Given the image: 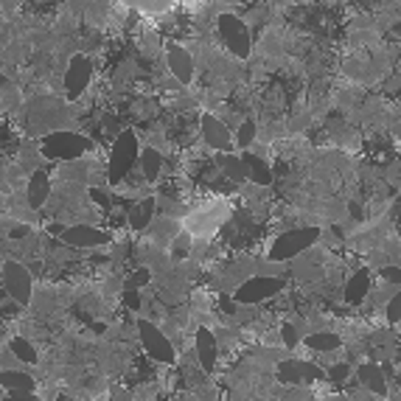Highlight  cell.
<instances>
[{
  "mask_svg": "<svg viewBox=\"0 0 401 401\" xmlns=\"http://www.w3.org/2000/svg\"><path fill=\"white\" fill-rule=\"evenodd\" d=\"M203 135H205L208 146L216 149V152H228V149L233 146L230 129H228L216 115H205V118H203Z\"/></svg>",
  "mask_w": 401,
  "mask_h": 401,
  "instance_id": "obj_11",
  "label": "cell"
},
{
  "mask_svg": "<svg viewBox=\"0 0 401 401\" xmlns=\"http://www.w3.org/2000/svg\"><path fill=\"white\" fill-rule=\"evenodd\" d=\"M51 194V180L45 171H37L31 180H28V205L31 208H42L45 199Z\"/></svg>",
  "mask_w": 401,
  "mask_h": 401,
  "instance_id": "obj_15",
  "label": "cell"
},
{
  "mask_svg": "<svg viewBox=\"0 0 401 401\" xmlns=\"http://www.w3.org/2000/svg\"><path fill=\"white\" fill-rule=\"evenodd\" d=\"M241 157H244V163H247V180H253L255 185H270V182L275 180L270 163L261 160L258 155H241Z\"/></svg>",
  "mask_w": 401,
  "mask_h": 401,
  "instance_id": "obj_14",
  "label": "cell"
},
{
  "mask_svg": "<svg viewBox=\"0 0 401 401\" xmlns=\"http://www.w3.org/2000/svg\"><path fill=\"white\" fill-rule=\"evenodd\" d=\"M3 401H42V398H37L34 393H9Z\"/></svg>",
  "mask_w": 401,
  "mask_h": 401,
  "instance_id": "obj_30",
  "label": "cell"
},
{
  "mask_svg": "<svg viewBox=\"0 0 401 401\" xmlns=\"http://www.w3.org/2000/svg\"><path fill=\"white\" fill-rule=\"evenodd\" d=\"M144 284H149V270H138L135 275L126 278V289H141Z\"/></svg>",
  "mask_w": 401,
  "mask_h": 401,
  "instance_id": "obj_28",
  "label": "cell"
},
{
  "mask_svg": "<svg viewBox=\"0 0 401 401\" xmlns=\"http://www.w3.org/2000/svg\"><path fill=\"white\" fill-rule=\"evenodd\" d=\"M56 401H74V398H68V395H59V398H56Z\"/></svg>",
  "mask_w": 401,
  "mask_h": 401,
  "instance_id": "obj_33",
  "label": "cell"
},
{
  "mask_svg": "<svg viewBox=\"0 0 401 401\" xmlns=\"http://www.w3.org/2000/svg\"><path fill=\"white\" fill-rule=\"evenodd\" d=\"M31 275H28V270L23 264H17V261H9L6 266H3V289H6V295L17 303V306H28L31 303Z\"/></svg>",
  "mask_w": 401,
  "mask_h": 401,
  "instance_id": "obj_7",
  "label": "cell"
},
{
  "mask_svg": "<svg viewBox=\"0 0 401 401\" xmlns=\"http://www.w3.org/2000/svg\"><path fill=\"white\" fill-rule=\"evenodd\" d=\"M188 241H191V239H188V233H182V236H177V244H174V253H177V255H182V253L188 250Z\"/></svg>",
  "mask_w": 401,
  "mask_h": 401,
  "instance_id": "obj_32",
  "label": "cell"
},
{
  "mask_svg": "<svg viewBox=\"0 0 401 401\" xmlns=\"http://www.w3.org/2000/svg\"><path fill=\"white\" fill-rule=\"evenodd\" d=\"M0 384L9 393H31L34 390V379L20 370H0Z\"/></svg>",
  "mask_w": 401,
  "mask_h": 401,
  "instance_id": "obj_18",
  "label": "cell"
},
{
  "mask_svg": "<svg viewBox=\"0 0 401 401\" xmlns=\"http://www.w3.org/2000/svg\"><path fill=\"white\" fill-rule=\"evenodd\" d=\"M138 337H141V345H144V351L149 354V359H155V362H160V365L174 362V345L169 343V337H166V334H163L155 323L138 320Z\"/></svg>",
  "mask_w": 401,
  "mask_h": 401,
  "instance_id": "obj_5",
  "label": "cell"
},
{
  "mask_svg": "<svg viewBox=\"0 0 401 401\" xmlns=\"http://www.w3.org/2000/svg\"><path fill=\"white\" fill-rule=\"evenodd\" d=\"M281 337H284V343H287V348H295L298 345V328L292 325V323H284V328H281Z\"/></svg>",
  "mask_w": 401,
  "mask_h": 401,
  "instance_id": "obj_27",
  "label": "cell"
},
{
  "mask_svg": "<svg viewBox=\"0 0 401 401\" xmlns=\"http://www.w3.org/2000/svg\"><path fill=\"white\" fill-rule=\"evenodd\" d=\"M152 214H155V196H146V199H141L138 205H132V211H129V225L135 228V230H144V228H149Z\"/></svg>",
  "mask_w": 401,
  "mask_h": 401,
  "instance_id": "obj_17",
  "label": "cell"
},
{
  "mask_svg": "<svg viewBox=\"0 0 401 401\" xmlns=\"http://www.w3.org/2000/svg\"><path fill=\"white\" fill-rule=\"evenodd\" d=\"M306 348L317 351V354H328V351H337L340 348V337L334 331H314V334H306L303 337Z\"/></svg>",
  "mask_w": 401,
  "mask_h": 401,
  "instance_id": "obj_16",
  "label": "cell"
},
{
  "mask_svg": "<svg viewBox=\"0 0 401 401\" xmlns=\"http://www.w3.org/2000/svg\"><path fill=\"white\" fill-rule=\"evenodd\" d=\"M368 292H370V275L365 270L354 273L351 281H348V287H345V300L348 303H359V300L368 298Z\"/></svg>",
  "mask_w": 401,
  "mask_h": 401,
  "instance_id": "obj_19",
  "label": "cell"
},
{
  "mask_svg": "<svg viewBox=\"0 0 401 401\" xmlns=\"http://www.w3.org/2000/svg\"><path fill=\"white\" fill-rule=\"evenodd\" d=\"M281 289H284V281H281L278 275H255V278L241 281L233 298H236V303L255 306V303H261V300L275 298Z\"/></svg>",
  "mask_w": 401,
  "mask_h": 401,
  "instance_id": "obj_4",
  "label": "cell"
},
{
  "mask_svg": "<svg viewBox=\"0 0 401 401\" xmlns=\"http://www.w3.org/2000/svg\"><path fill=\"white\" fill-rule=\"evenodd\" d=\"M387 323H401V289L387 300Z\"/></svg>",
  "mask_w": 401,
  "mask_h": 401,
  "instance_id": "obj_25",
  "label": "cell"
},
{
  "mask_svg": "<svg viewBox=\"0 0 401 401\" xmlns=\"http://www.w3.org/2000/svg\"><path fill=\"white\" fill-rule=\"evenodd\" d=\"M219 166H222V171L233 180V182H241V180H247V163H244V157H236V155H222L219 157Z\"/></svg>",
  "mask_w": 401,
  "mask_h": 401,
  "instance_id": "obj_20",
  "label": "cell"
},
{
  "mask_svg": "<svg viewBox=\"0 0 401 401\" xmlns=\"http://www.w3.org/2000/svg\"><path fill=\"white\" fill-rule=\"evenodd\" d=\"M348 376H351V365H345V362L331 365V368L325 370V379H328V382H345Z\"/></svg>",
  "mask_w": 401,
  "mask_h": 401,
  "instance_id": "obj_26",
  "label": "cell"
},
{
  "mask_svg": "<svg viewBox=\"0 0 401 401\" xmlns=\"http://www.w3.org/2000/svg\"><path fill=\"white\" fill-rule=\"evenodd\" d=\"M253 138H255V123H253V121H244V123L239 126V132H236V144L244 149V146L253 144Z\"/></svg>",
  "mask_w": 401,
  "mask_h": 401,
  "instance_id": "obj_24",
  "label": "cell"
},
{
  "mask_svg": "<svg viewBox=\"0 0 401 401\" xmlns=\"http://www.w3.org/2000/svg\"><path fill=\"white\" fill-rule=\"evenodd\" d=\"M357 379L365 390L376 393V395H384L387 393V376H384V368H379L376 362H365L357 368Z\"/></svg>",
  "mask_w": 401,
  "mask_h": 401,
  "instance_id": "obj_13",
  "label": "cell"
},
{
  "mask_svg": "<svg viewBox=\"0 0 401 401\" xmlns=\"http://www.w3.org/2000/svg\"><path fill=\"white\" fill-rule=\"evenodd\" d=\"M138 160V138L132 129H123L115 138L112 155H110V180H123L129 174V169Z\"/></svg>",
  "mask_w": 401,
  "mask_h": 401,
  "instance_id": "obj_3",
  "label": "cell"
},
{
  "mask_svg": "<svg viewBox=\"0 0 401 401\" xmlns=\"http://www.w3.org/2000/svg\"><path fill=\"white\" fill-rule=\"evenodd\" d=\"M160 166H163V157L157 149H144L141 152V169L146 174V180H157L160 177Z\"/></svg>",
  "mask_w": 401,
  "mask_h": 401,
  "instance_id": "obj_21",
  "label": "cell"
},
{
  "mask_svg": "<svg viewBox=\"0 0 401 401\" xmlns=\"http://www.w3.org/2000/svg\"><path fill=\"white\" fill-rule=\"evenodd\" d=\"M12 354H15L17 359H23V362H37L34 345H31L28 340H23V337H15V340H12Z\"/></svg>",
  "mask_w": 401,
  "mask_h": 401,
  "instance_id": "obj_23",
  "label": "cell"
},
{
  "mask_svg": "<svg viewBox=\"0 0 401 401\" xmlns=\"http://www.w3.org/2000/svg\"><path fill=\"white\" fill-rule=\"evenodd\" d=\"M169 71L182 85H191V79H194V59H191V53L185 48H180V45L169 48Z\"/></svg>",
  "mask_w": 401,
  "mask_h": 401,
  "instance_id": "obj_12",
  "label": "cell"
},
{
  "mask_svg": "<svg viewBox=\"0 0 401 401\" xmlns=\"http://www.w3.org/2000/svg\"><path fill=\"white\" fill-rule=\"evenodd\" d=\"M216 28H219V37L225 40V45L230 48V53H236L239 59H247V56H250V48H253L250 31H247V26H244L236 15H222V17L216 20Z\"/></svg>",
  "mask_w": 401,
  "mask_h": 401,
  "instance_id": "obj_6",
  "label": "cell"
},
{
  "mask_svg": "<svg viewBox=\"0 0 401 401\" xmlns=\"http://www.w3.org/2000/svg\"><path fill=\"white\" fill-rule=\"evenodd\" d=\"M194 351H196V359H199V365H203L205 373H214V370H216L219 343H216V334H214L211 328H199V331H196Z\"/></svg>",
  "mask_w": 401,
  "mask_h": 401,
  "instance_id": "obj_8",
  "label": "cell"
},
{
  "mask_svg": "<svg viewBox=\"0 0 401 401\" xmlns=\"http://www.w3.org/2000/svg\"><path fill=\"white\" fill-rule=\"evenodd\" d=\"M382 275H384V281H390V284H401V266H384Z\"/></svg>",
  "mask_w": 401,
  "mask_h": 401,
  "instance_id": "obj_29",
  "label": "cell"
},
{
  "mask_svg": "<svg viewBox=\"0 0 401 401\" xmlns=\"http://www.w3.org/2000/svg\"><path fill=\"white\" fill-rule=\"evenodd\" d=\"M320 239V230L317 228H298V230H287L284 236H278L273 241V250H270V258L273 261H289L300 253H306L309 247H314V241Z\"/></svg>",
  "mask_w": 401,
  "mask_h": 401,
  "instance_id": "obj_2",
  "label": "cell"
},
{
  "mask_svg": "<svg viewBox=\"0 0 401 401\" xmlns=\"http://www.w3.org/2000/svg\"><path fill=\"white\" fill-rule=\"evenodd\" d=\"M281 382H289V384H298V382H306V362H298V359H287L281 368Z\"/></svg>",
  "mask_w": 401,
  "mask_h": 401,
  "instance_id": "obj_22",
  "label": "cell"
},
{
  "mask_svg": "<svg viewBox=\"0 0 401 401\" xmlns=\"http://www.w3.org/2000/svg\"><path fill=\"white\" fill-rule=\"evenodd\" d=\"M90 76H93V65L87 56H74L71 65H68V74H65V85H68V93L71 96H79L87 85H90Z\"/></svg>",
  "mask_w": 401,
  "mask_h": 401,
  "instance_id": "obj_9",
  "label": "cell"
},
{
  "mask_svg": "<svg viewBox=\"0 0 401 401\" xmlns=\"http://www.w3.org/2000/svg\"><path fill=\"white\" fill-rule=\"evenodd\" d=\"M62 241L71 244V247H99V244H107L110 236L104 230H96V228H87V225H76V228H68L62 230Z\"/></svg>",
  "mask_w": 401,
  "mask_h": 401,
  "instance_id": "obj_10",
  "label": "cell"
},
{
  "mask_svg": "<svg viewBox=\"0 0 401 401\" xmlns=\"http://www.w3.org/2000/svg\"><path fill=\"white\" fill-rule=\"evenodd\" d=\"M90 149V141L76 132H51L42 141V155L53 160H79Z\"/></svg>",
  "mask_w": 401,
  "mask_h": 401,
  "instance_id": "obj_1",
  "label": "cell"
},
{
  "mask_svg": "<svg viewBox=\"0 0 401 401\" xmlns=\"http://www.w3.org/2000/svg\"><path fill=\"white\" fill-rule=\"evenodd\" d=\"M126 303H129V309H132V312H138L141 300H138V292H135V289H126Z\"/></svg>",
  "mask_w": 401,
  "mask_h": 401,
  "instance_id": "obj_31",
  "label": "cell"
}]
</instances>
